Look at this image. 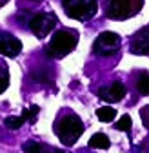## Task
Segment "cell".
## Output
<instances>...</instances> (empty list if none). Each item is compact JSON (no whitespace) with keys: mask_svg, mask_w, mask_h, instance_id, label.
<instances>
[{"mask_svg":"<svg viewBox=\"0 0 149 153\" xmlns=\"http://www.w3.org/2000/svg\"><path fill=\"white\" fill-rule=\"evenodd\" d=\"M78 44V31L74 29H58L51 36V40L44 48L46 56L49 59H64L66 55H69Z\"/></svg>","mask_w":149,"mask_h":153,"instance_id":"6da1fadb","label":"cell"},{"mask_svg":"<svg viewBox=\"0 0 149 153\" xmlns=\"http://www.w3.org/2000/svg\"><path fill=\"white\" fill-rule=\"evenodd\" d=\"M55 133H57V137L62 140L64 146H73V144H77V140L84 133L82 120L78 119V115L67 113V115H64V117H60L57 120V124H55Z\"/></svg>","mask_w":149,"mask_h":153,"instance_id":"7a4b0ae2","label":"cell"},{"mask_svg":"<svg viewBox=\"0 0 149 153\" xmlns=\"http://www.w3.org/2000/svg\"><path fill=\"white\" fill-rule=\"evenodd\" d=\"M144 0H107L105 16L111 20H125L140 13Z\"/></svg>","mask_w":149,"mask_h":153,"instance_id":"3957f363","label":"cell"},{"mask_svg":"<svg viewBox=\"0 0 149 153\" xmlns=\"http://www.w3.org/2000/svg\"><path fill=\"white\" fill-rule=\"evenodd\" d=\"M62 7L66 15L74 20H89L97 13V0H62Z\"/></svg>","mask_w":149,"mask_h":153,"instance_id":"277c9868","label":"cell"},{"mask_svg":"<svg viewBox=\"0 0 149 153\" xmlns=\"http://www.w3.org/2000/svg\"><path fill=\"white\" fill-rule=\"evenodd\" d=\"M120 49V36L113 31H102L97 40L93 42V53L100 56H109L115 55Z\"/></svg>","mask_w":149,"mask_h":153,"instance_id":"5b68a950","label":"cell"},{"mask_svg":"<svg viewBox=\"0 0 149 153\" xmlns=\"http://www.w3.org/2000/svg\"><path fill=\"white\" fill-rule=\"evenodd\" d=\"M57 26V16H55V13H36L31 16V20H29V31L35 35V36H38V38H44L47 36L53 27Z\"/></svg>","mask_w":149,"mask_h":153,"instance_id":"8992f818","label":"cell"},{"mask_svg":"<svg viewBox=\"0 0 149 153\" xmlns=\"http://www.w3.org/2000/svg\"><path fill=\"white\" fill-rule=\"evenodd\" d=\"M22 51V42L11 33L0 31V55L9 56V59H15Z\"/></svg>","mask_w":149,"mask_h":153,"instance_id":"52a82bcc","label":"cell"},{"mask_svg":"<svg viewBox=\"0 0 149 153\" xmlns=\"http://www.w3.org/2000/svg\"><path fill=\"white\" fill-rule=\"evenodd\" d=\"M125 93H127V88H125L120 80H117V82L109 84V86L100 88V89H98V97H100V100H104V102L115 104V102H120V100L125 97Z\"/></svg>","mask_w":149,"mask_h":153,"instance_id":"ba28073f","label":"cell"},{"mask_svg":"<svg viewBox=\"0 0 149 153\" xmlns=\"http://www.w3.org/2000/svg\"><path fill=\"white\" fill-rule=\"evenodd\" d=\"M129 49L133 55H149V27H142L133 35Z\"/></svg>","mask_w":149,"mask_h":153,"instance_id":"9c48e42d","label":"cell"},{"mask_svg":"<svg viewBox=\"0 0 149 153\" xmlns=\"http://www.w3.org/2000/svg\"><path fill=\"white\" fill-rule=\"evenodd\" d=\"M135 88L142 97L149 95V71H136L135 73Z\"/></svg>","mask_w":149,"mask_h":153,"instance_id":"30bf717a","label":"cell"},{"mask_svg":"<svg viewBox=\"0 0 149 153\" xmlns=\"http://www.w3.org/2000/svg\"><path fill=\"white\" fill-rule=\"evenodd\" d=\"M89 148H93V149H107L109 146H111V142H109V139H107V135L105 133H95L91 139H89Z\"/></svg>","mask_w":149,"mask_h":153,"instance_id":"8fae6325","label":"cell"},{"mask_svg":"<svg viewBox=\"0 0 149 153\" xmlns=\"http://www.w3.org/2000/svg\"><path fill=\"white\" fill-rule=\"evenodd\" d=\"M97 117L102 122H111V120H115V117H117V109L111 108V106H102V108L97 109Z\"/></svg>","mask_w":149,"mask_h":153,"instance_id":"7c38bea8","label":"cell"},{"mask_svg":"<svg viewBox=\"0 0 149 153\" xmlns=\"http://www.w3.org/2000/svg\"><path fill=\"white\" fill-rule=\"evenodd\" d=\"M38 113H40V108L36 106V104H33V106H29V109H24V111H22L20 117H22L26 122L35 124V122H36V117H38Z\"/></svg>","mask_w":149,"mask_h":153,"instance_id":"4fadbf2b","label":"cell"},{"mask_svg":"<svg viewBox=\"0 0 149 153\" xmlns=\"http://www.w3.org/2000/svg\"><path fill=\"white\" fill-rule=\"evenodd\" d=\"M9 86V71H7V66L0 60V93H4Z\"/></svg>","mask_w":149,"mask_h":153,"instance_id":"5bb4252c","label":"cell"},{"mask_svg":"<svg viewBox=\"0 0 149 153\" xmlns=\"http://www.w3.org/2000/svg\"><path fill=\"white\" fill-rule=\"evenodd\" d=\"M131 126H133V120L129 115H122V117L118 119V122L115 124V129L118 131H131Z\"/></svg>","mask_w":149,"mask_h":153,"instance_id":"9a60e30c","label":"cell"},{"mask_svg":"<svg viewBox=\"0 0 149 153\" xmlns=\"http://www.w3.org/2000/svg\"><path fill=\"white\" fill-rule=\"evenodd\" d=\"M24 151L26 153H44V146L36 140H29L24 144Z\"/></svg>","mask_w":149,"mask_h":153,"instance_id":"2e32d148","label":"cell"},{"mask_svg":"<svg viewBox=\"0 0 149 153\" xmlns=\"http://www.w3.org/2000/svg\"><path fill=\"white\" fill-rule=\"evenodd\" d=\"M24 122H26V120H24L22 117H7V119L4 120V124H6L9 129H18Z\"/></svg>","mask_w":149,"mask_h":153,"instance_id":"e0dca14e","label":"cell"},{"mask_svg":"<svg viewBox=\"0 0 149 153\" xmlns=\"http://www.w3.org/2000/svg\"><path fill=\"white\" fill-rule=\"evenodd\" d=\"M142 120H144V124L149 128V106H145V108L142 109Z\"/></svg>","mask_w":149,"mask_h":153,"instance_id":"ac0fdd59","label":"cell"},{"mask_svg":"<svg viewBox=\"0 0 149 153\" xmlns=\"http://www.w3.org/2000/svg\"><path fill=\"white\" fill-rule=\"evenodd\" d=\"M53 153H67V151H64V149H53Z\"/></svg>","mask_w":149,"mask_h":153,"instance_id":"d6986e66","label":"cell"},{"mask_svg":"<svg viewBox=\"0 0 149 153\" xmlns=\"http://www.w3.org/2000/svg\"><path fill=\"white\" fill-rule=\"evenodd\" d=\"M7 2H9V0H0V7H2L4 4H7Z\"/></svg>","mask_w":149,"mask_h":153,"instance_id":"ffe728a7","label":"cell"},{"mask_svg":"<svg viewBox=\"0 0 149 153\" xmlns=\"http://www.w3.org/2000/svg\"><path fill=\"white\" fill-rule=\"evenodd\" d=\"M31 2H40V0H31Z\"/></svg>","mask_w":149,"mask_h":153,"instance_id":"44dd1931","label":"cell"}]
</instances>
